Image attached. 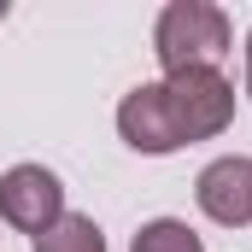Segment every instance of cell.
<instances>
[{"label":"cell","instance_id":"obj_9","mask_svg":"<svg viewBox=\"0 0 252 252\" xmlns=\"http://www.w3.org/2000/svg\"><path fill=\"white\" fill-rule=\"evenodd\" d=\"M0 18H6V0H0Z\"/></svg>","mask_w":252,"mask_h":252},{"label":"cell","instance_id":"obj_8","mask_svg":"<svg viewBox=\"0 0 252 252\" xmlns=\"http://www.w3.org/2000/svg\"><path fill=\"white\" fill-rule=\"evenodd\" d=\"M247 100H252V30H247Z\"/></svg>","mask_w":252,"mask_h":252},{"label":"cell","instance_id":"obj_1","mask_svg":"<svg viewBox=\"0 0 252 252\" xmlns=\"http://www.w3.org/2000/svg\"><path fill=\"white\" fill-rule=\"evenodd\" d=\"M229 47H235L229 12L211 6V0H170L158 12V24H153V53H158L164 76H176V70H217Z\"/></svg>","mask_w":252,"mask_h":252},{"label":"cell","instance_id":"obj_2","mask_svg":"<svg viewBox=\"0 0 252 252\" xmlns=\"http://www.w3.org/2000/svg\"><path fill=\"white\" fill-rule=\"evenodd\" d=\"M158 82H164L170 118L182 129V147L217 141L223 129L235 124V82L223 70H176V76H158Z\"/></svg>","mask_w":252,"mask_h":252},{"label":"cell","instance_id":"obj_4","mask_svg":"<svg viewBox=\"0 0 252 252\" xmlns=\"http://www.w3.org/2000/svg\"><path fill=\"white\" fill-rule=\"evenodd\" d=\"M118 135H124L141 158H170V153H182V129L170 118L164 82H141V88L124 94V106H118Z\"/></svg>","mask_w":252,"mask_h":252},{"label":"cell","instance_id":"obj_6","mask_svg":"<svg viewBox=\"0 0 252 252\" xmlns=\"http://www.w3.org/2000/svg\"><path fill=\"white\" fill-rule=\"evenodd\" d=\"M35 252H106V235H100V223H94V217L64 211L47 235H35Z\"/></svg>","mask_w":252,"mask_h":252},{"label":"cell","instance_id":"obj_7","mask_svg":"<svg viewBox=\"0 0 252 252\" xmlns=\"http://www.w3.org/2000/svg\"><path fill=\"white\" fill-rule=\"evenodd\" d=\"M129 252H205V241L182 217H153V223H141V235L129 241Z\"/></svg>","mask_w":252,"mask_h":252},{"label":"cell","instance_id":"obj_3","mask_svg":"<svg viewBox=\"0 0 252 252\" xmlns=\"http://www.w3.org/2000/svg\"><path fill=\"white\" fill-rule=\"evenodd\" d=\"M64 217V182L47 164H12L0 176V223H12L18 235H47Z\"/></svg>","mask_w":252,"mask_h":252},{"label":"cell","instance_id":"obj_5","mask_svg":"<svg viewBox=\"0 0 252 252\" xmlns=\"http://www.w3.org/2000/svg\"><path fill=\"white\" fill-rule=\"evenodd\" d=\"M193 199H199V211H205L211 223L247 229V223H252V158H247V153L211 158V164L199 170V182H193Z\"/></svg>","mask_w":252,"mask_h":252}]
</instances>
